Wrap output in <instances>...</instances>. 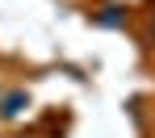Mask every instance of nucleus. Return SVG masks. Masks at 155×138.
Segmentation results:
<instances>
[{
    "instance_id": "obj_1",
    "label": "nucleus",
    "mask_w": 155,
    "mask_h": 138,
    "mask_svg": "<svg viewBox=\"0 0 155 138\" xmlns=\"http://www.w3.org/2000/svg\"><path fill=\"white\" fill-rule=\"evenodd\" d=\"M25 105H29L25 92H8V96L0 101V117H4V121H13V117H21V109H25Z\"/></svg>"
},
{
    "instance_id": "obj_2",
    "label": "nucleus",
    "mask_w": 155,
    "mask_h": 138,
    "mask_svg": "<svg viewBox=\"0 0 155 138\" xmlns=\"http://www.w3.org/2000/svg\"><path fill=\"white\" fill-rule=\"evenodd\" d=\"M97 25H126V8H117V4H105L101 13H97Z\"/></svg>"
}]
</instances>
